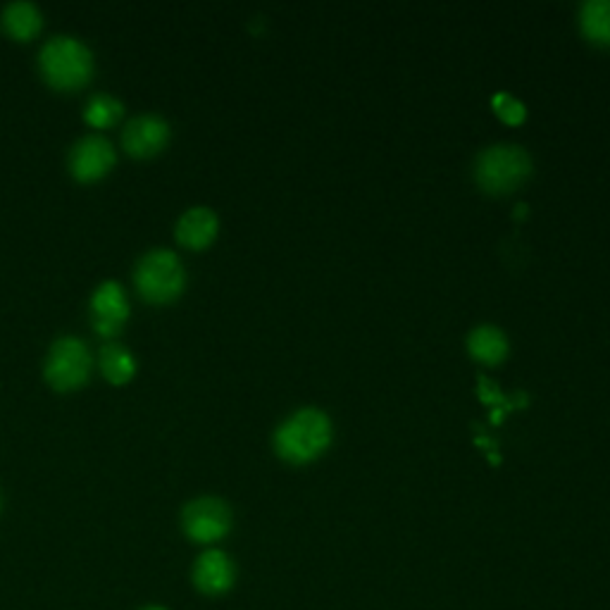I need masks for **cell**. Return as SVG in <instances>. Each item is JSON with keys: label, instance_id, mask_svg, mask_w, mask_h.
<instances>
[{"label": "cell", "instance_id": "cell-1", "mask_svg": "<svg viewBox=\"0 0 610 610\" xmlns=\"http://www.w3.org/2000/svg\"><path fill=\"white\" fill-rule=\"evenodd\" d=\"M332 441V422L322 410H298L277 429L275 448L286 463L303 465L320 458Z\"/></svg>", "mask_w": 610, "mask_h": 610}, {"label": "cell", "instance_id": "cell-2", "mask_svg": "<svg viewBox=\"0 0 610 610\" xmlns=\"http://www.w3.org/2000/svg\"><path fill=\"white\" fill-rule=\"evenodd\" d=\"M39 67L43 79L55 89L72 91L84 86L93 74V55L72 36H55L41 48Z\"/></svg>", "mask_w": 610, "mask_h": 610}, {"label": "cell", "instance_id": "cell-3", "mask_svg": "<svg viewBox=\"0 0 610 610\" xmlns=\"http://www.w3.org/2000/svg\"><path fill=\"white\" fill-rule=\"evenodd\" d=\"M532 172V160L520 146H494L477 158L475 177L487 194H510Z\"/></svg>", "mask_w": 610, "mask_h": 610}, {"label": "cell", "instance_id": "cell-4", "mask_svg": "<svg viewBox=\"0 0 610 610\" xmlns=\"http://www.w3.org/2000/svg\"><path fill=\"white\" fill-rule=\"evenodd\" d=\"M134 282L148 303H170L184 291L186 275L172 251H151L136 265Z\"/></svg>", "mask_w": 610, "mask_h": 610}, {"label": "cell", "instance_id": "cell-5", "mask_svg": "<svg viewBox=\"0 0 610 610\" xmlns=\"http://www.w3.org/2000/svg\"><path fill=\"white\" fill-rule=\"evenodd\" d=\"M91 353L84 341L72 339H58L48 353L46 360V379L53 389L58 391H72L84 387L86 379L91 375Z\"/></svg>", "mask_w": 610, "mask_h": 610}, {"label": "cell", "instance_id": "cell-6", "mask_svg": "<svg viewBox=\"0 0 610 610\" xmlns=\"http://www.w3.org/2000/svg\"><path fill=\"white\" fill-rule=\"evenodd\" d=\"M186 537L198 541V544H213L222 539L232 527V513H229L227 503L213 496L191 501L184 508L182 515Z\"/></svg>", "mask_w": 610, "mask_h": 610}, {"label": "cell", "instance_id": "cell-7", "mask_svg": "<svg viewBox=\"0 0 610 610\" xmlns=\"http://www.w3.org/2000/svg\"><path fill=\"white\" fill-rule=\"evenodd\" d=\"M129 317V301L117 282H103L91 298L93 329L101 336H115Z\"/></svg>", "mask_w": 610, "mask_h": 610}, {"label": "cell", "instance_id": "cell-8", "mask_svg": "<svg viewBox=\"0 0 610 610\" xmlns=\"http://www.w3.org/2000/svg\"><path fill=\"white\" fill-rule=\"evenodd\" d=\"M115 165V151L103 136H84L70 153V170L79 182H96Z\"/></svg>", "mask_w": 610, "mask_h": 610}, {"label": "cell", "instance_id": "cell-9", "mask_svg": "<svg viewBox=\"0 0 610 610\" xmlns=\"http://www.w3.org/2000/svg\"><path fill=\"white\" fill-rule=\"evenodd\" d=\"M170 139V127L163 117L158 115H141L134 117L132 122L124 127L122 143L129 155L134 158H151V155L160 153L167 146Z\"/></svg>", "mask_w": 610, "mask_h": 610}, {"label": "cell", "instance_id": "cell-10", "mask_svg": "<svg viewBox=\"0 0 610 610\" xmlns=\"http://www.w3.org/2000/svg\"><path fill=\"white\" fill-rule=\"evenodd\" d=\"M234 563L229 560L227 553L222 551H205L201 558L196 560L194 568V582L196 587L208 596H220L224 591L232 589L234 584Z\"/></svg>", "mask_w": 610, "mask_h": 610}, {"label": "cell", "instance_id": "cell-11", "mask_svg": "<svg viewBox=\"0 0 610 610\" xmlns=\"http://www.w3.org/2000/svg\"><path fill=\"white\" fill-rule=\"evenodd\" d=\"M217 215L210 208H191L182 215V220L177 222V239L179 244L186 248H201L210 246L217 236Z\"/></svg>", "mask_w": 610, "mask_h": 610}, {"label": "cell", "instance_id": "cell-12", "mask_svg": "<svg viewBox=\"0 0 610 610\" xmlns=\"http://www.w3.org/2000/svg\"><path fill=\"white\" fill-rule=\"evenodd\" d=\"M0 22L12 39L29 41L41 31V12L31 3H10L0 15Z\"/></svg>", "mask_w": 610, "mask_h": 610}, {"label": "cell", "instance_id": "cell-13", "mask_svg": "<svg viewBox=\"0 0 610 610\" xmlns=\"http://www.w3.org/2000/svg\"><path fill=\"white\" fill-rule=\"evenodd\" d=\"M468 348L477 360H482V363H487V365H496L506 358L508 341H506V336H503L501 329L484 325V327H477L475 332L470 334Z\"/></svg>", "mask_w": 610, "mask_h": 610}, {"label": "cell", "instance_id": "cell-14", "mask_svg": "<svg viewBox=\"0 0 610 610\" xmlns=\"http://www.w3.org/2000/svg\"><path fill=\"white\" fill-rule=\"evenodd\" d=\"M580 17L584 36L591 43L610 46V0H589Z\"/></svg>", "mask_w": 610, "mask_h": 610}, {"label": "cell", "instance_id": "cell-15", "mask_svg": "<svg viewBox=\"0 0 610 610\" xmlns=\"http://www.w3.org/2000/svg\"><path fill=\"white\" fill-rule=\"evenodd\" d=\"M101 370L108 382L112 384H127L134 377L136 363L132 353L120 344H105L101 351Z\"/></svg>", "mask_w": 610, "mask_h": 610}, {"label": "cell", "instance_id": "cell-16", "mask_svg": "<svg viewBox=\"0 0 610 610\" xmlns=\"http://www.w3.org/2000/svg\"><path fill=\"white\" fill-rule=\"evenodd\" d=\"M122 117V103L108 93H96L84 110V120L96 129L112 127Z\"/></svg>", "mask_w": 610, "mask_h": 610}, {"label": "cell", "instance_id": "cell-17", "mask_svg": "<svg viewBox=\"0 0 610 610\" xmlns=\"http://www.w3.org/2000/svg\"><path fill=\"white\" fill-rule=\"evenodd\" d=\"M494 110L499 112L501 120L508 122V124H520L522 120H525V115H527L525 105H522L520 101H515V98L508 96V93H496Z\"/></svg>", "mask_w": 610, "mask_h": 610}, {"label": "cell", "instance_id": "cell-18", "mask_svg": "<svg viewBox=\"0 0 610 610\" xmlns=\"http://www.w3.org/2000/svg\"><path fill=\"white\" fill-rule=\"evenodd\" d=\"M146 610H165V608H160V606H151V608H146Z\"/></svg>", "mask_w": 610, "mask_h": 610}]
</instances>
